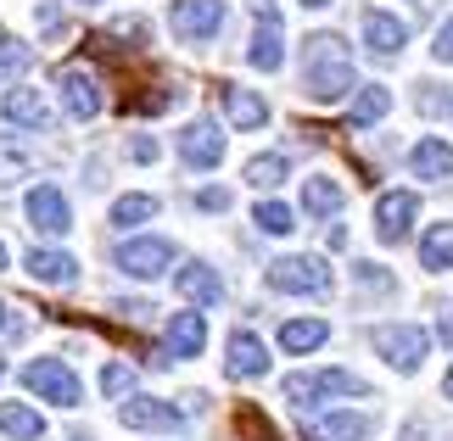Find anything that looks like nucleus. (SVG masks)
I'll return each mask as SVG.
<instances>
[{
    "label": "nucleus",
    "mask_w": 453,
    "mask_h": 441,
    "mask_svg": "<svg viewBox=\"0 0 453 441\" xmlns=\"http://www.w3.org/2000/svg\"><path fill=\"white\" fill-rule=\"evenodd\" d=\"M308 57V95L313 101H347V90H358L353 84V57H347V40H336V34H313V40L303 45Z\"/></svg>",
    "instance_id": "1"
},
{
    "label": "nucleus",
    "mask_w": 453,
    "mask_h": 441,
    "mask_svg": "<svg viewBox=\"0 0 453 441\" xmlns=\"http://www.w3.org/2000/svg\"><path fill=\"white\" fill-rule=\"evenodd\" d=\"M370 385L358 375H347V369H303V375H286V402H330V397H364Z\"/></svg>",
    "instance_id": "2"
},
{
    "label": "nucleus",
    "mask_w": 453,
    "mask_h": 441,
    "mask_svg": "<svg viewBox=\"0 0 453 441\" xmlns=\"http://www.w3.org/2000/svg\"><path fill=\"white\" fill-rule=\"evenodd\" d=\"M23 385H28L34 397L57 402V408H79V402H84V385H79V375L62 358H34V363H23Z\"/></svg>",
    "instance_id": "3"
},
{
    "label": "nucleus",
    "mask_w": 453,
    "mask_h": 441,
    "mask_svg": "<svg viewBox=\"0 0 453 441\" xmlns=\"http://www.w3.org/2000/svg\"><path fill=\"white\" fill-rule=\"evenodd\" d=\"M370 341H375V352L397 369V375H420V363H426V352H431V335L420 324H380Z\"/></svg>",
    "instance_id": "4"
},
{
    "label": "nucleus",
    "mask_w": 453,
    "mask_h": 441,
    "mask_svg": "<svg viewBox=\"0 0 453 441\" xmlns=\"http://www.w3.org/2000/svg\"><path fill=\"white\" fill-rule=\"evenodd\" d=\"M269 285L274 291H286V296H319L330 285V262L325 257H280V262H269Z\"/></svg>",
    "instance_id": "5"
},
{
    "label": "nucleus",
    "mask_w": 453,
    "mask_h": 441,
    "mask_svg": "<svg viewBox=\"0 0 453 441\" xmlns=\"http://www.w3.org/2000/svg\"><path fill=\"white\" fill-rule=\"evenodd\" d=\"M168 23L185 45H202L224 28V0H173L168 6Z\"/></svg>",
    "instance_id": "6"
},
{
    "label": "nucleus",
    "mask_w": 453,
    "mask_h": 441,
    "mask_svg": "<svg viewBox=\"0 0 453 441\" xmlns=\"http://www.w3.org/2000/svg\"><path fill=\"white\" fill-rule=\"evenodd\" d=\"M112 262H118L129 279H157V274H168V262H173V240H163V235L124 240V246L112 252Z\"/></svg>",
    "instance_id": "7"
},
{
    "label": "nucleus",
    "mask_w": 453,
    "mask_h": 441,
    "mask_svg": "<svg viewBox=\"0 0 453 441\" xmlns=\"http://www.w3.org/2000/svg\"><path fill=\"white\" fill-rule=\"evenodd\" d=\"M23 213H28V224L40 229V235H67V229H73V207H67V196L57 185H34Z\"/></svg>",
    "instance_id": "8"
},
{
    "label": "nucleus",
    "mask_w": 453,
    "mask_h": 441,
    "mask_svg": "<svg viewBox=\"0 0 453 441\" xmlns=\"http://www.w3.org/2000/svg\"><path fill=\"white\" fill-rule=\"evenodd\" d=\"M375 419L370 414H308L303 419V441H370Z\"/></svg>",
    "instance_id": "9"
},
{
    "label": "nucleus",
    "mask_w": 453,
    "mask_h": 441,
    "mask_svg": "<svg viewBox=\"0 0 453 441\" xmlns=\"http://www.w3.org/2000/svg\"><path fill=\"white\" fill-rule=\"evenodd\" d=\"M414 218H420V196H414V190H387V196L375 201V235L380 240H403Z\"/></svg>",
    "instance_id": "10"
},
{
    "label": "nucleus",
    "mask_w": 453,
    "mask_h": 441,
    "mask_svg": "<svg viewBox=\"0 0 453 441\" xmlns=\"http://www.w3.org/2000/svg\"><path fill=\"white\" fill-rule=\"evenodd\" d=\"M202 346H207V319H202V313H173L168 330H163V352H168V363L202 358Z\"/></svg>",
    "instance_id": "11"
},
{
    "label": "nucleus",
    "mask_w": 453,
    "mask_h": 441,
    "mask_svg": "<svg viewBox=\"0 0 453 441\" xmlns=\"http://www.w3.org/2000/svg\"><path fill=\"white\" fill-rule=\"evenodd\" d=\"M57 90H62V107L73 118H96L101 112V84H96V73H84V67H62Z\"/></svg>",
    "instance_id": "12"
},
{
    "label": "nucleus",
    "mask_w": 453,
    "mask_h": 441,
    "mask_svg": "<svg viewBox=\"0 0 453 441\" xmlns=\"http://www.w3.org/2000/svg\"><path fill=\"white\" fill-rule=\"evenodd\" d=\"M230 380H264L269 375V352H264V341H257L252 330H235L230 335Z\"/></svg>",
    "instance_id": "13"
},
{
    "label": "nucleus",
    "mask_w": 453,
    "mask_h": 441,
    "mask_svg": "<svg viewBox=\"0 0 453 441\" xmlns=\"http://www.w3.org/2000/svg\"><path fill=\"white\" fill-rule=\"evenodd\" d=\"M180 156H185V168H219L224 163V134L213 123H190L180 134Z\"/></svg>",
    "instance_id": "14"
},
{
    "label": "nucleus",
    "mask_w": 453,
    "mask_h": 441,
    "mask_svg": "<svg viewBox=\"0 0 453 441\" xmlns=\"http://www.w3.org/2000/svg\"><path fill=\"white\" fill-rule=\"evenodd\" d=\"M118 419H124L129 430H173L185 419V408H168V402H157V397H129L124 408H118Z\"/></svg>",
    "instance_id": "15"
},
{
    "label": "nucleus",
    "mask_w": 453,
    "mask_h": 441,
    "mask_svg": "<svg viewBox=\"0 0 453 441\" xmlns=\"http://www.w3.org/2000/svg\"><path fill=\"white\" fill-rule=\"evenodd\" d=\"M0 112H6V123H17V129H50V123H57V112L45 107L40 90H12L0 101Z\"/></svg>",
    "instance_id": "16"
},
{
    "label": "nucleus",
    "mask_w": 453,
    "mask_h": 441,
    "mask_svg": "<svg viewBox=\"0 0 453 441\" xmlns=\"http://www.w3.org/2000/svg\"><path fill=\"white\" fill-rule=\"evenodd\" d=\"M364 40H370L375 57H397V50L409 45V28L397 23L392 11H375V6H370V11H364Z\"/></svg>",
    "instance_id": "17"
},
{
    "label": "nucleus",
    "mask_w": 453,
    "mask_h": 441,
    "mask_svg": "<svg viewBox=\"0 0 453 441\" xmlns=\"http://www.w3.org/2000/svg\"><path fill=\"white\" fill-rule=\"evenodd\" d=\"M23 269L40 279V285H73L79 279V262L67 252H50V246H34V252L23 257Z\"/></svg>",
    "instance_id": "18"
},
{
    "label": "nucleus",
    "mask_w": 453,
    "mask_h": 441,
    "mask_svg": "<svg viewBox=\"0 0 453 441\" xmlns=\"http://www.w3.org/2000/svg\"><path fill=\"white\" fill-rule=\"evenodd\" d=\"M409 168L420 173V179H453V146L437 140V134H426L420 146L409 151Z\"/></svg>",
    "instance_id": "19"
},
{
    "label": "nucleus",
    "mask_w": 453,
    "mask_h": 441,
    "mask_svg": "<svg viewBox=\"0 0 453 441\" xmlns=\"http://www.w3.org/2000/svg\"><path fill=\"white\" fill-rule=\"evenodd\" d=\"M219 101H224V112H230V123H241V129H264V123H269V107H264L252 90L219 84Z\"/></svg>",
    "instance_id": "20"
},
{
    "label": "nucleus",
    "mask_w": 453,
    "mask_h": 441,
    "mask_svg": "<svg viewBox=\"0 0 453 441\" xmlns=\"http://www.w3.org/2000/svg\"><path fill=\"white\" fill-rule=\"evenodd\" d=\"M180 296L196 302V308H213L224 296V285H219V274L207 269V262H185V269H180Z\"/></svg>",
    "instance_id": "21"
},
{
    "label": "nucleus",
    "mask_w": 453,
    "mask_h": 441,
    "mask_svg": "<svg viewBox=\"0 0 453 441\" xmlns=\"http://www.w3.org/2000/svg\"><path fill=\"white\" fill-rule=\"evenodd\" d=\"M325 341H330V324L325 319H291V324H280V346L291 352V358H303V352L325 346Z\"/></svg>",
    "instance_id": "22"
},
{
    "label": "nucleus",
    "mask_w": 453,
    "mask_h": 441,
    "mask_svg": "<svg viewBox=\"0 0 453 441\" xmlns=\"http://www.w3.org/2000/svg\"><path fill=\"white\" fill-rule=\"evenodd\" d=\"M420 269H431V274L453 269V224H431L420 235Z\"/></svg>",
    "instance_id": "23"
},
{
    "label": "nucleus",
    "mask_w": 453,
    "mask_h": 441,
    "mask_svg": "<svg viewBox=\"0 0 453 441\" xmlns=\"http://www.w3.org/2000/svg\"><path fill=\"white\" fill-rule=\"evenodd\" d=\"M0 430H6V441H40L45 425L28 402H0Z\"/></svg>",
    "instance_id": "24"
},
{
    "label": "nucleus",
    "mask_w": 453,
    "mask_h": 441,
    "mask_svg": "<svg viewBox=\"0 0 453 441\" xmlns=\"http://www.w3.org/2000/svg\"><path fill=\"white\" fill-rule=\"evenodd\" d=\"M247 62L257 67V73H274V67L286 62V45H280V34H274V23H264L252 34V50H247Z\"/></svg>",
    "instance_id": "25"
},
{
    "label": "nucleus",
    "mask_w": 453,
    "mask_h": 441,
    "mask_svg": "<svg viewBox=\"0 0 453 441\" xmlns=\"http://www.w3.org/2000/svg\"><path fill=\"white\" fill-rule=\"evenodd\" d=\"M286 173H291V163H286L280 151H269V156H252V163L241 168V179H247L252 190H274V185L286 179Z\"/></svg>",
    "instance_id": "26"
},
{
    "label": "nucleus",
    "mask_w": 453,
    "mask_h": 441,
    "mask_svg": "<svg viewBox=\"0 0 453 441\" xmlns=\"http://www.w3.org/2000/svg\"><path fill=\"white\" fill-rule=\"evenodd\" d=\"M303 207H308L313 218L342 213V185H336V179H308V185H303Z\"/></svg>",
    "instance_id": "27"
},
{
    "label": "nucleus",
    "mask_w": 453,
    "mask_h": 441,
    "mask_svg": "<svg viewBox=\"0 0 453 441\" xmlns=\"http://www.w3.org/2000/svg\"><path fill=\"white\" fill-rule=\"evenodd\" d=\"M157 196H118L112 201V229H134V224H151L157 218Z\"/></svg>",
    "instance_id": "28"
},
{
    "label": "nucleus",
    "mask_w": 453,
    "mask_h": 441,
    "mask_svg": "<svg viewBox=\"0 0 453 441\" xmlns=\"http://www.w3.org/2000/svg\"><path fill=\"white\" fill-rule=\"evenodd\" d=\"M252 224L264 229V235H291V229H297V213H291L286 201H257L252 207Z\"/></svg>",
    "instance_id": "29"
},
{
    "label": "nucleus",
    "mask_w": 453,
    "mask_h": 441,
    "mask_svg": "<svg viewBox=\"0 0 453 441\" xmlns=\"http://www.w3.org/2000/svg\"><path fill=\"white\" fill-rule=\"evenodd\" d=\"M387 112H392V95L380 84H364V95L353 101V123H380Z\"/></svg>",
    "instance_id": "30"
},
{
    "label": "nucleus",
    "mask_w": 453,
    "mask_h": 441,
    "mask_svg": "<svg viewBox=\"0 0 453 441\" xmlns=\"http://www.w3.org/2000/svg\"><path fill=\"white\" fill-rule=\"evenodd\" d=\"M414 107H420L426 118H453V90H448V84H420Z\"/></svg>",
    "instance_id": "31"
},
{
    "label": "nucleus",
    "mask_w": 453,
    "mask_h": 441,
    "mask_svg": "<svg viewBox=\"0 0 453 441\" xmlns=\"http://www.w3.org/2000/svg\"><path fill=\"white\" fill-rule=\"evenodd\" d=\"M235 430H247L252 441H280V436H274V425H269L264 414H257V402H241V414H235Z\"/></svg>",
    "instance_id": "32"
},
{
    "label": "nucleus",
    "mask_w": 453,
    "mask_h": 441,
    "mask_svg": "<svg viewBox=\"0 0 453 441\" xmlns=\"http://www.w3.org/2000/svg\"><path fill=\"white\" fill-rule=\"evenodd\" d=\"M28 62H34V57H28V45H23V40H0V84L17 79Z\"/></svg>",
    "instance_id": "33"
},
{
    "label": "nucleus",
    "mask_w": 453,
    "mask_h": 441,
    "mask_svg": "<svg viewBox=\"0 0 453 441\" xmlns=\"http://www.w3.org/2000/svg\"><path fill=\"white\" fill-rule=\"evenodd\" d=\"M129 385H134V369H124V363H107V369H101V392H107V397H124Z\"/></svg>",
    "instance_id": "34"
},
{
    "label": "nucleus",
    "mask_w": 453,
    "mask_h": 441,
    "mask_svg": "<svg viewBox=\"0 0 453 441\" xmlns=\"http://www.w3.org/2000/svg\"><path fill=\"white\" fill-rule=\"evenodd\" d=\"M358 285L387 296V291H392V274H387V269H375V262H358Z\"/></svg>",
    "instance_id": "35"
},
{
    "label": "nucleus",
    "mask_w": 453,
    "mask_h": 441,
    "mask_svg": "<svg viewBox=\"0 0 453 441\" xmlns=\"http://www.w3.org/2000/svg\"><path fill=\"white\" fill-rule=\"evenodd\" d=\"M431 57H437L442 67H453V17L437 28V40H431Z\"/></svg>",
    "instance_id": "36"
},
{
    "label": "nucleus",
    "mask_w": 453,
    "mask_h": 441,
    "mask_svg": "<svg viewBox=\"0 0 453 441\" xmlns=\"http://www.w3.org/2000/svg\"><path fill=\"white\" fill-rule=\"evenodd\" d=\"M129 156H134V163H157V140H134V146H129Z\"/></svg>",
    "instance_id": "37"
},
{
    "label": "nucleus",
    "mask_w": 453,
    "mask_h": 441,
    "mask_svg": "<svg viewBox=\"0 0 453 441\" xmlns=\"http://www.w3.org/2000/svg\"><path fill=\"white\" fill-rule=\"evenodd\" d=\"M202 207H207V213H219V207H230V190H202Z\"/></svg>",
    "instance_id": "38"
},
{
    "label": "nucleus",
    "mask_w": 453,
    "mask_h": 441,
    "mask_svg": "<svg viewBox=\"0 0 453 441\" xmlns=\"http://www.w3.org/2000/svg\"><path fill=\"white\" fill-rule=\"evenodd\" d=\"M252 11H257V23H274V17H280V6H274V0H252Z\"/></svg>",
    "instance_id": "39"
},
{
    "label": "nucleus",
    "mask_w": 453,
    "mask_h": 441,
    "mask_svg": "<svg viewBox=\"0 0 453 441\" xmlns=\"http://www.w3.org/2000/svg\"><path fill=\"white\" fill-rule=\"evenodd\" d=\"M437 335H442V341L453 346V308H442V319H437Z\"/></svg>",
    "instance_id": "40"
},
{
    "label": "nucleus",
    "mask_w": 453,
    "mask_h": 441,
    "mask_svg": "<svg viewBox=\"0 0 453 441\" xmlns=\"http://www.w3.org/2000/svg\"><path fill=\"white\" fill-rule=\"evenodd\" d=\"M0 330H17V319H12V308L0 302Z\"/></svg>",
    "instance_id": "41"
},
{
    "label": "nucleus",
    "mask_w": 453,
    "mask_h": 441,
    "mask_svg": "<svg viewBox=\"0 0 453 441\" xmlns=\"http://www.w3.org/2000/svg\"><path fill=\"white\" fill-rule=\"evenodd\" d=\"M442 392H448V397H453V369H448V375H442Z\"/></svg>",
    "instance_id": "42"
},
{
    "label": "nucleus",
    "mask_w": 453,
    "mask_h": 441,
    "mask_svg": "<svg viewBox=\"0 0 453 441\" xmlns=\"http://www.w3.org/2000/svg\"><path fill=\"white\" fill-rule=\"evenodd\" d=\"M303 6H308V11H319V6H330V0H303Z\"/></svg>",
    "instance_id": "43"
},
{
    "label": "nucleus",
    "mask_w": 453,
    "mask_h": 441,
    "mask_svg": "<svg viewBox=\"0 0 453 441\" xmlns=\"http://www.w3.org/2000/svg\"><path fill=\"white\" fill-rule=\"evenodd\" d=\"M0 269H6V246H0Z\"/></svg>",
    "instance_id": "44"
},
{
    "label": "nucleus",
    "mask_w": 453,
    "mask_h": 441,
    "mask_svg": "<svg viewBox=\"0 0 453 441\" xmlns=\"http://www.w3.org/2000/svg\"><path fill=\"white\" fill-rule=\"evenodd\" d=\"M414 6H437V0H414Z\"/></svg>",
    "instance_id": "45"
},
{
    "label": "nucleus",
    "mask_w": 453,
    "mask_h": 441,
    "mask_svg": "<svg viewBox=\"0 0 453 441\" xmlns=\"http://www.w3.org/2000/svg\"><path fill=\"white\" fill-rule=\"evenodd\" d=\"M67 441H90V436H67Z\"/></svg>",
    "instance_id": "46"
},
{
    "label": "nucleus",
    "mask_w": 453,
    "mask_h": 441,
    "mask_svg": "<svg viewBox=\"0 0 453 441\" xmlns=\"http://www.w3.org/2000/svg\"><path fill=\"white\" fill-rule=\"evenodd\" d=\"M0 375H6V358H0Z\"/></svg>",
    "instance_id": "47"
}]
</instances>
